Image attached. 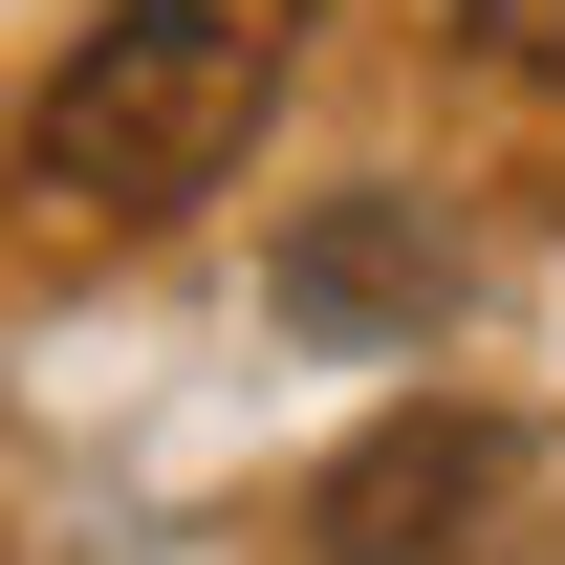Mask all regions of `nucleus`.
<instances>
[{"label": "nucleus", "mask_w": 565, "mask_h": 565, "mask_svg": "<svg viewBox=\"0 0 565 565\" xmlns=\"http://www.w3.org/2000/svg\"><path fill=\"white\" fill-rule=\"evenodd\" d=\"M282 66H305V0H109L44 87V196L66 217H196L239 152H262Z\"/></svg>", "instance_id": "f257e3e1"}, {"label": "nucleus", "mask_w": 565, "mask_h": 565, "mask_svg": "<svg viewBox=\"0 0 565 565\" xmlns=\"http://www.w3.org/2000/svg\"><path fill=\"white\" fill-rule=\"evenodd\" d=\"M479 500H500V414H370L349 457H327V500H305V544L327 565H457L479 544Z\"/></svg>", "instance_id": "f03ea898"}, {"label": "nucleus", "mask_w": 565, "mask_h": 565, "mask_svg": "<svg viewBox=\"0 0 565 565\" xmlns=\"http://www.w3.org/2000/svg\"><path fill=\"white\" fill-rule=\"evenodd\" d=\"M305 305H327V327H392V305H435L414 217H327V239H305Z\"/></svg>", "instance_id": "7ed1b4c3"}, {"label": "nucleus", "mask_w": 565, "mask_h": 565, "mask_svg": "<svg viewBox=\"0 0 565 565\" xmlns=\"http://www.w3.org/2000/svg\"><path fill=\"white\" fill-rule=\"evenodd\" d=\"M457 44H479V66H522V87H565V0H457Z\"/></svg>", "instance_id": "20e7f679"}]
</instances>
